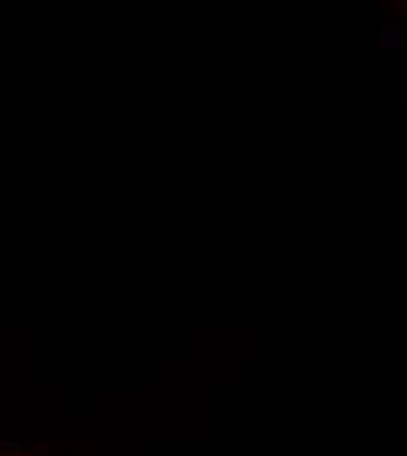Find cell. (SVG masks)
Returning <instances> with one entry per match:
<instances>
[{
    "mask_svg": "<svg viewBox=\"0 0 407 456\" xmlns=\"http://www.w3.org/2000/svg\"><path fill=\"white\" fill-rule=\"evenodd\" d=\"M0 456H28V453H0Z\"/></svg>",
    "mask_w": 407,
    "mask_h": 456,
    "instance_id": "obj_1",
    "label": "cell"
}]
</instances>
